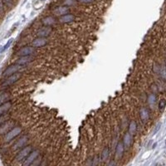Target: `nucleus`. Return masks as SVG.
<instances>
[{"instance_id":"obj_29","label":"nucleus","mask_w":166,"mask_h":166,"mask_svg":"<svg viewBox=\"0 0 166 166\" xmlns=\"http://www.w3.org/2000/svg\"><path fill=\"white\" fill-rule=\"evenodd\" d=\"M3 51H4V47H0V53H1V52H3Z\"/></svg>"},{"instance_id":"obj_9","label":"nucleus","mask_w":166,"mask_h":166,"mask_svg":"<svg viewBox=\"0 0 166 166\" xmlns=\"http://www.w3.org/2000/svg\"><path fill=\"white\" fill-rule=\"evenodd\" d=\"M52 31V28L50 26L42 27L37 31V36L40 37H47L51 34Z\"/></svg>"},{"instance_id":"obj_24","label":"nucleus","mask_w":166,"mask_h":166,"mask_svg":"<svg viewBox=\"0 0 166 166\" xmlns=\"http://www.w3.org/2000/svg\"><path fill=\"white\" fill-rule=\"evenodd\" d=\"M156 101V97L154 95V94H151V96H149V103L150 104H155V102Z\"/></svg>"},{"instance_id":"obj_8","label":"nucleus","mask_w":166,"mask_h":166,"mask_svg":"<svg viewBox=\"0 0 166 166\" xmlns=\"http://www.w3.org/2000/svg\"><path fill=\"white\" fill-rule=\"evenodd\" d=\"M27 140H28V138H27V135H23V136H22L19 140H18L17 141H16L15 144H14L13 146V151H17V150L22 149L23 147H24V146H25L26 143L27 142Z\"/></svg>"},{"instance_id":"obj_7","label":"nucleus","mask_w":166,"mask_h":166,"mask_svg":"<svg viewBox=\"0 0 166 166\" xmlns=\"http://www.w3.org/2000/svg\"><path fill=\"white\" fill-rule=\"evenodd\" d=\"M35 52V49L33 47H23L18 50L17 52V55L19 57H23V56H30L33 52Z\"/></svg>"},{"instance_id":"obj_10","label":"nucleus","mask_w":166,"mask_h":166,"mask_svg":"<svg viewBox=\"0 0 166 166\" xmlns=\"http://www.w3.org/2000/svg\"><path fill=\"white\" fill-rule=\"evenodd\" d=\"M47 38L46 37H38L34 41L32 42V47H41L45 46L47 44Z\"/></svg>"},{"instance_id":"obj_20","label":"nucleus","mask_w":166,"mask_h":166,"mask_svg":"<svg viewBox=\"0 0 166 166\" xmlns=\"http://www.w3.org/2000/svg\"><path fill=\"white\" fill-rule=\"evenodd\" d=\"M136 131H137V124L136 122L132 120L130 121V124H129V133L131 135H135L136 134Z\"/></svg>"},{"instance_id":"obj_11","label":"nucleus","mask_w":166,"mask_h":166,"mask_svg":"<svg viewBox=\"0 0 166 166\" xmlns=\"http://www.w3.org/2000/svg\"><path fill=\"white\" fill-rule=\"evenodd\" d=\"M69 12H70V9H69L68 6L67 7L66 6L65 7H57V8H55L53 11V13L56 15L58 16H63L65 14H68Z\"/></svg>"},{"instance_id":"obj_18","label":"nucleus","mask_w":166,"mask_h":166,"mask_svg":"<svg viewBox=\"0 0 166 166\" xmlns=\"http://www.w3.org/2000/svg\"><path fill=\"white\" fill-rule=\"evenodd\" d=\"M124 146L123 145L122 142H119L117 144V146L115 148V155L118 158H120L121 156L123 155V153H124Z\"/></svg>"},{"instance_id":"obj_14","label":"nucleus","mask_w":166,"mask_h":166,"mask_svg":"<svg viewBox=\"0 0 166 166\" xmlns=\"http://www.w3.org/2000/svg\"><path fill=\"white\" fill-rule=\"evenodd\" d=\"M140 116L141 120L144 123L147 122L149 118H150V112H149V110L146 109V108H142L140 110Z\"/></svg>"},{"instance_id":"obj_4","label":"nucleus","mask_w":166,"mask_h":166,"mask_svg":"<svg viewBox=\"0 0 166 166\" xmlns=\"http://www.w3.org/2000/svg\"><path fill=\"white\" fill-rule=\"evenodd\" d=\"M39 155V151L35 150V151H32L31 153L27 156L26 159L23 162V165L25 166L30 165L32 164H33V162L36 160L37 158Z\"/></svg>"},{"instance_id":"obj_1","label":"nucleus","mask_w":166,"mask_h":166,"mask_svg":"<svg viewBox=\"0 0 166 166\" xmlns=\"http://www.w3.org/2000/svg\"><path fill=\"white\" fill-rule=\"evenodd\" d=\"M32 151V148L31 145H27V146L23 147L22 150L18 153V155L16 156V161L17 162H23V160L26 159L27 156L31 153Z\"/></svg>"},{"instance_id":"obj_22","label":"nucleus","mask_w":166,"mask_h":166,"mask_svg":"<svg viewBox=\"0 0 166 166\" xmlns=\"http://www.w3.org/2000/svg\"><path fill=\"white\" fill-rule=\"evenodd\" d=\"M77 1V0H65V1H64V4L67 5L68 7H69V6L76 5Z\"/></svg>"},{"instance_id":"obj_25","label":"nucleus","mask_w":166,"mask_h":166,"mask_svg":"<svg viewBox=\"0 0 166 166\" xmlns=\"http://www.w3.org/2000/svg\"><path fill=\"white\" fill-rule=\"evenodd\" d=\"M4 10V2H3V0H0V13H3Z\"/></svg>"},{"instance_id":"obj_13","label":"nucleus","mask_w":166,"mask_h":166,"mask_svg":"<svg viewBox=\"0 0 166 166\" xmlns=\"http://www.w3.org/2000/svg\"><path fill=\"white\" fill-rule=\"evenodd\" d=\"M33 60V57H32V55L30 56H23V57H20V58L18 59L17 63L19 64V65H26L27 63H29Z\"/></svg>"},{"instance_id":"obj_5","label":"nucleus","mask_w":166,"mask_h":166,"mask_svg":"<svg viewBox=\"0 0 166 166\" xmlns=\"http://www.w3.org/2000/svg\"><path fill=\"white\" fill-rule=\"evenodd\" d=\"M21 68H22V65H19V64L16 63L14 65H12V66L7 68L5 71L4 72V73H3V76L4 77H9L11 75L18 72Z\"/></svg>"},{"instance_id":"obj_6","label":"nucleus","mask_w":166,"mask_h":166,"mask_svg":"<svg viewBox=\"0 0 166 166\" xmlns=\"http://www.w3.org/2000/svg\"><path fill=\"white\" fill-rule=\"evenodd\" d=\"M14 124V121L13 120H9V121H5L4 123H3L2 124H0V135H4L7 132H8L9 130L13 128Z\"/></svg>"},{"instance_id":"obj_28","label":"nucleus","mask_w":166,"mask_h":166,"mask_svg":"<svg viewBox=\"0 0 166 166\" xmlns=\"http://www.w3.org/2000/svg\"><path fill=\"white\" fill-rule=\"evenodd\" d=\"M12 40H13V39H10V40H9V41L8 42V43H7V44H6L5 46H4V50H5V49H7V48H8V47H9V46H10L11 42H12Z\"/></svg>"},{"instance_id":"obj_19","label":"nucleus","mask_w":166,"mask_h":166,"mask_svg":"<svg viewBox=\"0 0 166 166\" xmlns=\"http://www.w3.org/2000/svg\"><path fill=\"white\" fill-rule=\"evenodd\" d=\"M10 98V95L8 92H0V106L2 104L7 102Z\"/></svg>"},{"instance_id":"obj_26","label":"nucleus","mask_w":166,"mask_h":166,"mask_svg":"<svg viewBox=\"0 0 166 166\" xmlns=\"http://www.w3.org/2000/svg\"><path fill=\"white\" fill-rule=\"evenodd\" d=\"M3 2H4V4H5L8 6L13 4V0H3Z\"/></svg>"},{"instance_id":"obj_17","label":"nucleus","mask_w":166,"mask_h":166,"mask_svg":"<svg viewBox=\"0 0 166 166\" xmlns=\"http://www.w3.org/2000/svg\"><path fill=\"white\" fill-rule=\"evenodd\" d=\"M132 141H133V138H132V135H130V133H126L124 136V140H123V145L124 147H127L129 148L130 147V145L132 144Z\"/></svg>"},{"instance_id":"obj_21","label":"nucleus","mask_w":166,"mask_h":166,"mask_svg":"<svg viewBox=\"0 0 166 166\" xmlns=\"http://www.w3.org/2000/svg\"><path fill=\"white\" fill-rule=\"evenodd\" d=\"M108 156H109V149H108V147H106L103 150V151H102V154H101L102 160H106L108 159Z\"/></svg>"},{"instance_id":"obj_16","label":"nucleus","mask_w":166,"mask_h":166,"mask_svg":"<svg viewBox=\"0 0 166 166\" xmlns=\"http://www.w3.org/2000/svg\"><path fill=\"white\" fill-rule=\"evenodd\" d=\"M75 19V17L72 14H65V15L61 16L59 21L60 23H71Z\"/></svg>"},{"instance_id":"obj_3","label":"nucleus","mask_w":166,"mask_h":166,"mask_svg":"<svg viewBox=\"0 0 166 166\" xmlns=\"http://www.w3.org/2000/svg\"><path fill=\"white\" fill-rule=\"evenodd\" d=\"M21 77L20 73H14L13 75H11L9 77L6 78V80L2 83V87H9L11 85H13V83L17 82Z\"/></svg>"},{"instance_id":"obj_12","label":"nucleus","mask_w":166,"mask_h":166,"mask_svg":"<svg viewBox=\"0 0 166 166\" xmlns=\"http://www.w3.org/2000/svg\"><path fill=\"white\" fill-rule=\"evenodd\" d=\"M11 106H12V102L10 101H8L5 103L2 104L0 106V115H5L10 110Z\"/></svg>"},{"instance_id":"obj_15","label":"nucleus","mask_w":166,"mask_h":166,"mask_svg":"<svg viewBox=\"0 0 166 166\" xmlns=\"http://www.w3.org/2000/svg\"><path fill=\"white\" fill-rule=\"evenodd\" d=\"M42 23L44 26H52V25L56 23V19L52 16H48V17L44 18L42 20Z\"/></svg>"},{"instance_id":"obj_2","label":"nucleus","mask_w":166,"mask_h":166,"mask_svg":"<svg viewBox=\"0 0 166 166\" xmlns=\"http://www.w3.org/2000/svg\"><path fill=\"white\" fill-rule=\"evenodd\" d=\"M22 132V128L19 126H16L14 128H12L8 132H7L4 136V141L5 142H10L11 140L15 139L18 135H20Z\"/></svg>"},{"instance_id":"obj_23","label":"nucleus","mask_w":166,"mask_h":166,"mask_svg":"<svg viewBox=\"0 0 166 166\" xmlns=\"http://www.w3.org/2000/svg\"><path fill=\"white\" fill-rule=\"evenodd\" d=\"M165 107V101L163 99V100H161L160 101V103H159V109L160 110H164Z\"/></svg>"},{"instance_id":"obj_27","label":"nucleus","mask_w":166,"mask_h":166,"mask_svg":"<svg viewBox=\"0 0 166 166\" xmlns=\"http://www.w3.org/2000/svg\"><path fill=\"white\" fill-rule=\"evenodd\" d=\"M81 3H84V4H90V3H92L94 0H77Z\"/></svg>"}]
</instances>
